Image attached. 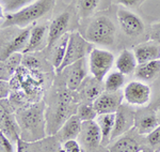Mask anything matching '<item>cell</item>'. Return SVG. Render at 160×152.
I'll return each mask as SVG.
<instances>
[{"label":"cell","mask_w":160,"mask_h":152,"mask_svg":"<svg viewBox=\"0 0 160 152\" xmlns=\"http://www.w3.org/2000/svg\"><path fill=\"white\" fill-rule=\"evenodd\" d=\"M76 115L78 116L79 119L82 122L96 120L97 116H98L94 106H93V103H86V102L79 103L78 107H77Z\"/></svg>","instance_id":"cell-28"},{"label":"cell","mask_w":160,"mask_h":152,"mask_svg":"<svg viewBox=\"0 0 160 152\" xmlns=\"http://www.w3.org/2000/svg\"><path fill=\"white\" fill-rule=\"evenodd\" d=\"M74 92L66 87L59 89L55 94L53 102L45 112L46 132L48 135H56L63 123L76 114L80 99L78 94H74Z\"/></svg>","instance_id":"cell-1"},{"label":"cell","mask_w":160,"mask_h":152,"mask_svg":"<svg viewBox=\"0 0 160 152\" xmlns=\"http://www.w3.org/2000/svg\"><path fill=\"white\" fill-rule=\"evenodd\" d=\"M16 152H28V141H25L22 137L17 138Z\"/></svg>","instance_id":"cell-39"},{"label":"cell","mask_w":160,"mask_h":152,"mask_svg":"<svg viewBox=\"0 0 160 152\" xmlns=\"http://www.w3.org/2000/svg\"><path fill=\"white\" fill-rule=\"evenodd\" d=\"M126 81V76L118 71L111 72L105 77L104 88L105 91L108 92H117L121 91Z\"/></svg>","instance_id":"cell-27"},{"label":"cell","mask_w":160,"mask_h":152,"mask_svg":"<svg viewBox=\"0 0 160 152\" xmlns=\"http://www.w3.org/2000/svg\"><path fill=\"white\" fill-rule=\"evenodd\" d=\"M46 35L48 37V26L46 25H35L32 27L29 38V42L24 50L22 54H28L35 51L40 48L44 47L43 44H45V47L47 45V39Z\"/></svg>","instance_id":"cell-20"},{"label":"cell","mask_w":160,"mask_h":152,"mask_svg":"<svg viewBox=\"0 0 160 152\" xmlns=\"http://www.w3.org/2000/svg\"><path fill=\"white\" fill-rule=\"evenodd\" d=\"M123 92H108L104 91L93 102V106L98 115L115 114L118 107L123 104Z\"/></svg>","instance_id":"cell-14"},{"label":"cell","mask_w":160,"mask_h":152,"mask_svg":"<svg viewBox=\"0 0 160 152\" xmlns=\"http://www.w3.org/2000/svg\"><path fill=\"white\" fill-rule=\"evenodd\" d=\"M107 148L109 152H154L146 143L145 136L140 135L135 128L111 141Z\"/></svg>","instance_id":"cell-8"},{"label":"cell","mask_w":160,"mask_h":152,"mask_svg":"<svg viewBox=\"0 0 160 152\" xmlns=\"http://www.w3.org/2000/svg\"><path fill=\"white\" fill-rule=\"evenodd\" d=\"M137 66H138V61H137L133 51L130 50H126V48L123 50L115 60L117 70L125 76L135 73Z\"/></svg>","instance_id":"cell-22"},{"label":"cell","mask_w":160,"mask_h":152,"mask_svg":"<svg viewBox=\"0 0 160 152\" xmlns=\"http://www.w3.org/2000/svg\"><path fill=\"white\" fill-rule=\"evenodd\" d=\"M76 14L75 8L69 7L64 11L57 14L52 19H51L49 26H48V37H47V45L45 47V50L50 51L53 45L58 42L60 39L66 33L72 32L73 30L72 23L73 18Z\"/></svg>","instance_id":"cell-6"},{"label":"cell","mask_w":160,"mask_h":152,"mask_svg":"<svg viewBox=\"0 0 160 152\" xmlns=\"http://www.w3.org/2000/svg\"><path fill=\"white\" fill-rule=\"evenodd\" d=\"M0 152H14L12 141L0 131Z\"/></svg>","instance_id":"cell-36"},{"label":"cell","mask_w":160,"mask_h":152,"mask_svg":"<svg viewBox=\"0 0 160 152\" xmlns=\"http://www.w3.org/2000/svg\"><path fill=\"white\" fill-rule=\"evenodd\" d=\"M10 89H11V87H10L9 81H0V101L7 99L9 97Z\"/></svg>","instance_id":"cell-38"},{"label":"cell","mask_w":160,"mask_h":152,"mask_svg":"<svg viewBox=\"0 0 160 152\" xmlns=\"http://www.w3.org/2000/svg\"><path fill=\"white\" fill-rule=\"evenodd\" d=\"M82 121L79 119V117L76 114L71 116L63 125L60 128V130L57 132L56 138L59 143L63 144L68 140L76 139L79 137V134L81 132Z\"/></svg>","instance_id":"cell-17"},{"label":"cell","mask_w":160,"mask_h":152,"mask_svg":"<svg viewBox=\"0 0 160 152\" xmlns=\"http://www.w3.org/2000/svg\"><path fill=\"white\" fill-rule=\"evenodd\" d=\"M114 60V55L110 50L93 48L89 55V69L92 76L102 81L112 69Z\"/></svg>","instance_id":"cell-9"},{"label":"cell","mask_w":160,"mask_h":152,"mask_svg":"<svg viewBox=\"0 0 160 152\" xmlns=\"http://www.w3.org/2000/svg\"><path fill=\"white\" fill-rule=\"evenodd\" d=\"M11 78H12V74L10 73L6 62L0 60V81H9Z\"/></svg>","instance_id":"cell-37"},{"label":"cell","mask_w":160,"mask_h":152,"mask_svg":"<svg viewBox=\"0 0 160 152\" xmlns=\"http://www.w3.org/2000/svg\"><path fill=\"white\" fill-rule=\"evenodd\" d=\"M118 27L125 37L137 40L145 33V24L138 14L124 7H118L115 12Z\"/></svg>","instance_id":"cell-7"},{"label":"cell","mask_w":160,"mask_h":152,"mask_svg":"<svg viewBox=\"0 0 160 152\" xmlns=\"http://www.w3.org/2000/svg\"><path fill=\"white\" fill-rule=\"evenodd\" d=\"M149 106H151L152 108H154V109H156V110L158 109V108H160V93H159L156 101H155L152 105H149Z\"/></svg>","instance_id":"cell-40"},{"label":"cell","mask_w":160,"mask_h":152,"mask_svg":"<svg viewBox=\"0 0 160 152\" xmlns=\"http://www.w3.org/2000/svg\"><path fill=\"white\" fill-rule=\"evenodd\" d=\"M0 131L7 136L11 141L16 143L17 138L20 137V128L16 121L15 116H13L11 113H8L1 118L0 120Z\"/></svg>","instance_id":"cell-25"},{"label":"cell","mask_w":160,"mask_h":152,"mask_svg":"<svg viewBox=\"0 0 160 152\" xmlns=\"http://www.w3.org/2000/svg\"><path fill=\"white\" fill-rule=\"evenodd\" d=\"M77 91H78L77 94L82 102L93 103L105 91V88L102 81L93 76H87Z\"/></svg>","instance_id":"cell-16"},{"label":"cell","mask_w":160,"mask_h":152,"mask_svg":"<svg viewBox=\"0 0 160 152\" xmlns=\"http://www.w3.org/2000/svg\"><path fill=\"white\" fill-rule=\"evenodd\" d=\"M145 140L154 152L160 151V125L145 136Z\"/></svg>","instance_id":"cell-31"},{"label":"cell","mask_w":160,"mask_h":152,"mask_svg":"<svg viewBox=\"0 0 160 152\" xmlns=\"http://www.w3.org/2000/svg\"><path fill=\"white\" fill-rule=\"evenodd\" d=\"M93 44L82 37V34L78 31H72L69 32L68 37V47H66V53L65 57H64L62 64L60 68L58 69L56 72L60 73L66 68V66H71L76 61L80 60V59L86 58L88 55H90V53L93 50Z\"/></svg>","instance_id":"cell-5"},{"label":"cell","mask_w":160,"mask_h":152,"mask_svg":"<svg viewBox=\"0 0 160 152\" xmlns=\"http://www.w3.org/2000/svg\"><path fill=\"white\" fill-rule=\"evenodd\" d=\"M155 152H160V151H155Z\"/></svg>","instance_id":"cell-43"},{"label":"cell","mask_w":160,"mask_h":152,"mask_svg":"<svg viewBox=\"0 0 160 152\" xmlns=\"http://www.w3.org/2000/svg\"><path fill=\"white\" fill-rule=\"evenodd\" d=\"M133 74H135L136 78L140 81H154L160 76V60H153L138 64Z\"/></svg>","instance_id":"cell-21"},{"label":"cell","mask_w":160,"mask_h":152,"mask_svg":"<svg viewBox=\"0 0 160 152\" xmlns=\"http://www.w3.org/2000/svg\"><path fill=\"white\" fill-rule=\"evenodd\" d=\"M148 37L151 41H154V42L158 43L160 45V20L149 27Z\"/></svg>","instance_id":"cell-35"},{"label":"cell","mask_w":160,"mask_h":152,"mask_svg":"<svg viewBox=\"0 0 160 152\" xmlns=\"http://www.w3.org/2000/svg\"><path fill=\"white\" fill-rule=\"evenodd\" d=\"M62 72H65V85L72 91H77L82 81L88 76L86 58L80 59L71 66H66ZM61 73V72H60Z\"/></svg>","instance_id":"cell-15"},{"label":"cell","mask_w":160,"mask_h":152,"mask_svg":"<svg viewBox=\"0 0 160 152\" xmlns=\"http://www.w3.org/2000/svg\"><path fill=\"white\" fill-rule=\"evenodd\" d=\"M22 66L25 69H27V70L35 71L41 68L42 63H41L40 59L37 58L35 56H33L31 53H28V54H24V56H22Z\"/></svg>","instance_id":"cell-32"},{"label":"cell","mask_w":160,"mask_h":152,"mask_svg":"<svg viewBox=\"0 0 160 152\" xmlns=\"http://www.w3.org/2000/svg\"><path fill=\"white\" fill-rule=\"evenodd\" d=\"M45 107V102L38 101L16 113L15 118L20 128V137L25 141L35 143L47 135Z\"/></svg>","instance_id":"cell-2"},{"label":"cell","mask_w":160,"mask_h":152,"mask_svg":"<svg viewBox=\"0 0 160 152\" xmlns=\"http://www.w3.org/2000/svg\"><path fill=\"white\" fill-rule=\"evenodd\" d=\"M157 116H158V120H159V124H160V108L157 109Z\"/></svg>","instance_id":"cell-42"},{"label":"cell","mask_w":160,"mask_h":152,"mask_svg":"<svg viewBox=\"0 0 160 152\" xmlns=\"http://www.w3.org/2000/svg\"><path fill=\"white\" fill-rule=\"evenodd\" d=\"M115 19L109 10L96 13L86 20L88 24L84 27L83 33H81L82 37L92 44L112 46L118 38V27Z\"/></svg>","instance_id":"cell-3"},{"label":"cell","mask_w":160,"mask_h":152,"mask_svg":"<svg viewBox=\"0 0 160 152\" xmlns=\"http://www.w3.org/2000/svg\"><path fill=\"white\" fill-rule=\"evenodd\" d=\"M33 26L31 25L29 27L24 28L22 31H20L18 34L16 35L9 44L7 45V47L4 48V50L2 51L1 56H0V60L4 61L6 59L9 57L10 55L14 53H24V50H26L29 42V38H30V33L32 30Z\"/></svg>","instance_id":"cell-19"},{"label":"cell","mask_w":160,"mask_h":152,"mask_svg":"<svg viewBox=\"0 0 160 152\" xmlns=\"http://www.w3.org/2000/svg\"><path fill=\"white\" fill-rule=\"evenodd\" d=\"M56 1L57 0H35L34 2L20 9L19 11L7 14L1 27L17 26L22 29L29 27L38 19L51 14L55 9Z\"/></svg>","instance_id":"cell-4"},{"label":"cell","mask_w":160,"mask_h":152,"mask_svg":"<svg viewBox=\"0 0 160 152\" xmlns=\"http://www.w3.org/2000/svg\"><path fill=\"white\" fill-rule=\"evenodd\" d=\"M133 54L138 64L145 63L153 60H160V45L154 41H148L133 47Z\"/></svg>","instance_id":"cell-18"},{"label":"cell","mask_w":160,"mask_h":152,"mask_svg":"<svg viewBox=\"0 0 160 152\" xmlns=\"http://www.w3.org/2000/svg\"><path fill=\"white\" fill-rule=\"evenodd\" d=\"M59 152H84L82 146L76 139H71L62 144Z\"/></svg>","instance_id":"cell-33"},{"label":"cell","mask_w":160,"mask_h":152,"mask_svg":"<svg viewBox=\"0 0 160 152\" xmlns=\"http://www.w3.org/2000/svg\"><path fill=\"white\" fill-rule=\"evenodd\" d=\"M159 120L157 110L151 106L136 109L135 116V130L142 136H146L157 127H159Z\"/></svg>","instance_id":"cell-13"},{"label":"cell","mask_w":160,"mask_h":152,"mask_svg":"<svg viewBox=\"0 0 160 152\" xmlns=\"http://www.w3.org/2000/svg\"><path fill=\"white\" fill-rule=\"evenodd\" d=\"M35 0H4L3 1V8L4 11L9 13H14L19 11L22 8L29 6Z\"/></svg>","instance_id":"cell-29"},{"label":"cell","mask_w":160,"mask_h":152,"mask_svg":"<svg viewBox=\"0 0 160 152\" xmlns=\"http://www.w3.org/2000/svg\"><path fill=\"white\" fill-rule=\"evenodd\" d=\"M112 2L117 4H120L121 7L129 8V9H139L142 4L148 0H111Z\"/></svg>","instance_id":"cell-34"},{"label":"cell","mask_w":160,"mask_h":152,"mask_svg":"<svg viewBox=\"0 0 160 152\" xmlns=\"http://www.w3.org/2000/svg\"><path fill=\"white\" fill-rule=\"evenodd\" d=\"M68 37L69 33H66L62 37L58 42L53 45V47L51 48L49 53L51 54V64L55 68V70L57 71L60 66L62 64V61H63L64 57H65V53H66V47H68Z\"/></svg>","instance_id":"cell-26"},{"label":"cell","mask_w":160,"mask_h":152,"mask_svg":"<svg viewBox=\"0 0 160 152\" xmlns=\"http://www.w3.org/2000/svg\"><path fill=\"white\" fill-rule=\"evenodd\" d=\"M6 18V15H4V8L0 4V19Z\"/></svg>","instance_id":"cell-41"},{"label":"cell","mask_w":160,"mask_h":152,"mask_svg":"<svg viewBox=\"0 0 160 152\" xmlns=\"http://www.w3.org/2000/svg\"><path fill=\"white\" fill-rule=\"evenodd\" d=\"M74 2L77 17L81 23H84L96 14L102 0H74Z\"/></svg>","instance_id":"cell-23"},{"label":"cell","mask_w":160,"mask_h":152,"mask_svg":"<svg viewBox=\"0 0 160 152\" xmlns=\"http://www.w3.org/2000/svg\"><path fill=\"white\" fill-rule=\"evenodd\" d=\"M115 114H104L98 115L96 118V122L100 128L102 134V146L108 147L111 143V135L114 128Z\"/></svg>","instance_id":"cell-24"},{"label":"cell","mask_w":160,"mask_h":152,"mask_svg":"<svg viewBox=\"0 0 160 152\" xmlns=\"http://www.w3.org/2000/svg\"><path fill=\"white\" fill-rule=\"evenodd\" d=\"M22 56H24V54H22V53H14V54H12V55H10L9 57L4 60L10 73L12 74V76L14 75L15 72L18 70L19 66H22Z\"/></svg>","instance_id":"cell-30"},{"label":"cell","mask_w":160,"mask_h":152,"mask_svg":"<svg viewBox=\"0 0 160 152\" xmlns=\"http://www.w3.org/2000/svg\"><path fill=\"white\" fill-rule=\"evenodd\" d=\"M79 140L84 152H99V149L105 148L102 146V134L96 120L82 122Z\"/></svg>","instance_id":"cell-11"},{"label":"cell","mask_w":160,"mask_h":152,"mask_svg":"<svg viewBox=\"0 0 160 152\" xmlns=\"http://www.w3.org/2000/svg\"><path fill=\"white\" fill-rule=\"evenodd\" d=\"M123 97L126 104L130 106L144 107L149 104L152 90L146 82L133 81L125 86L123 90Z\"/></svg>","instance_id":"cell-10"},{"label":"cell","mask_w":160,"mask_h":152,"mask_svg":"<svg viewBox=\"0 0 160 152\" xmlns=\"http://www.w3.org/2000/svg\"><path fill=\"white\" fill-rule=\"evenodd\" d=\"M136 109L130 105L123 103L115 113L114 128L111 135V141L124 135L135 127Z\"/></svg>","instance_id":"cell-12"}]
</instances>
